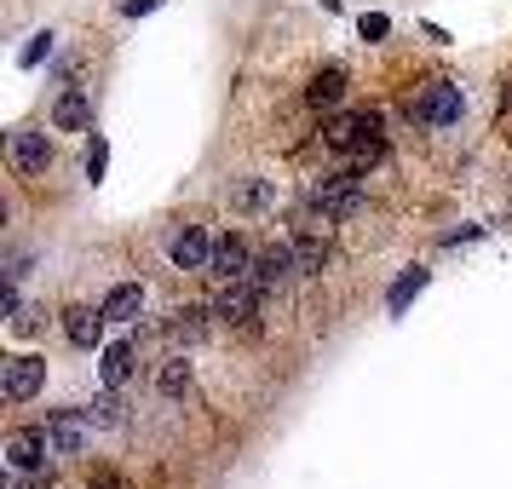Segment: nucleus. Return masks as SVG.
I'll return each instance as SVG.
<instances>
[{
  "label": "nucleus",
  "instance_id": "nucleus-1",
  "mask_svg": "<svg viewBox=\"0 0 512 489\" xmlns=\"http://www.w3.org/2000/svg\"><path fill=\"white\" fill-rule=\"evenodd\" d=\"M311 208L328 213V219H357L363 213V190H357L351 173H334V179H323V185L311 190Z\"/></svg>",
  "mask_w": 512,
  "mask_h": 489
},
{
  "label": "nucleus",
  "instance_id": "nucleus-2",
  "mask_svg": "<svg viewBox=\"0 0 512 489\" xmlns=\"http://www.w3.org/2000/svg\"><path fill=\"white\" fill-rule=\"evenodd\" d=\"M461 110H466V98H461V87H449V81H432V87H426V93L409 104V116L432 121V127H449V121H461Z\"/></svg>",
  "mask_w": 512,
  "mask_h": 489
},
{
  "label": "nucleus",
  "instance_id": "nucleus-3",
  "mask_svg": "<svg viewBox=\"0 0 512 489\" xmlns=\"http://www.w3.org/2000/svg\"><path fill=\"white\" fill-rule=\"evenodd\" d=\"M47 455H58V449H52V432H47V426H24V432H12V443H6V461L18 466V472H35V466H47Z\"/></svg>",
  "mask_w": 512,
  "mask_h": 489
},
{
  "label": "nucleus",
  "instance_id": "nucleus-4",
  "mask_svg": "<svg viewBox=\"0 0 512 489\" xmlns=\"http://www.w3.org/2000/svg\"><path fill=\"white\" fill-rule=\"evenodd\" d=\"M47 432H52V449L58 455H81L87 449V432H93V415L87 409H58L47 420Z\"/></svg>",
  "mask_w": 512,
  "mask_h": 489
},
{
  "label": "nucleus",
  "instance_id": "nucleus-5",
  "mask_svg": "<svg viewBox=\"0 0 512 489\" xmlns=\"http://www.w3.org/2000/svg\"><path fill=\"white\" fill-rule=\"evenodd\" d=\"M41 386H47V363L41 357H12L6 363V403H29Z\"/></svg>",
  "mask_w": 512,
  "mask_h": 489
},
{
  "label": "nucleus",
  "instance_id": "nucleus-6",
  "mask_svg": "<svg viewBox=\"0 0 512 489\" xmlns=\"http://www.w3.org/2000/svg\"><path fill=\"white\" fill-rule=\"evenodd\" d=\"M6 150H12V167H18V173H47L52 167V139L47 133H12Z\"/></svg>",
  "mask_w": 512,
  "mask_h": 489
},
{
  "label": "nucleus",
  "instance_id": "nucleus-7",
  "mask_svg": "<svg viewBox=\"0 0 512 489\" xmlns=\"http://www.w3.org/2000/svg\"><path fill=\"white\" fill-rule=\"evenodd\" d=\"M259 294H265V288H259V282H248V277L231 282V288L213 300V317H225V323H248V317L259 311Z\"/></svg>",
  "mask_w": 512,
  "mask_h": 489
},
{
  "label": "nucleus",
  "instance_id": "nucleus-8",
  "mask_svg": "<svg viewBox=\"0 0 512 489\" xmlns=\"http://www.w3.org/2000/svg\"><path fill=\"white\" fill-rule=\"evenodd\" d=\"M300 271V254H294V242H277V248H265V254L254 259V271H248V282H259V288H271V282L294 277Z\"/></svg>",
  "mask_w": 512,
  "mask_h": 489
},
{
  "label": "nucleus",
  "instance_id": "nucleus-9",
  "mask_svg": "<svg viewBox=\"0 0 512 489\" xmlns=\"http://www.w3.org/2000/svg\"><path fill=\"white\" fill-rule=\"evenodd\" d=\"M213 277H225V282H242L248 271H254V254H248V242L242 236H225L219 248H213V265H208Z\"/></svg>",
  "mask_w": 512,
  "mask_h": 489
},
{
  "label": "nucleus",
  "instance_id": "nucleus-10",
  "mask_svg": "<svg viewBox=\"0 0 512 489\" xmlns=\"http://www.w3.org/2000/svg\"><path fill=\"white\" fill-rule=\"evenodd\" d=\"M52 127H58V133H81V127H93V98L81 93V87L58 93V104H52Z\"/></svg>",
  "mask_w": 512,
  "mask_h": 489
},
{
  "label": "nucleus",
  "instance_id": "nucleus-11",
  "mask_svg": "<svg viewBox=\"0 0 512 489\" xmlns=\"http://www.w3.org/2000/svg\"><path fill=\"white\" fill-rule=\"evenodd\" d=\"M173 265H179V271H208V265H213L208 236H202V231H190V225H185V231L173 236Z\"/></svg>",
  "mask_w": 512,
  "mask_h": 489
},
{
  "label": "nucleus",
  "instance_id": "nucleus-12",
  "mask_svg": "<svg viewBox=\"0 0 512 489\" xmlns=\"http://www.w3.org/2000/svg\"><path fill=\"white\" fill-rule=\"evenodd\" d=\"M64 334H70V346L93 351V346H98V334H104V305H98V311H87V305H75L70 317H64Z\"/></svg>",
  "mask_w": 512,
  "mask_h": 489
},
{
  "label": "nucleus",
  "instance_id": "nucleus-13",
  "mask_svg": "<svg viewBox=\"0 0 512 489\" xmlns=\"http://www.w3.org/2000/svg\"><path fill=\"white\" fill-rule=\"evenodd\" d=\"M139 311H144V288H139V282L110 288V300H104V317H110V323H133Z\"/></svg>",
  "mask_w": 512,
  "mask_h": 489
},
{
  "label": "nucleus",
  "instance_id": "nucleus-14",
  "mask_svg": "<svg viewBox=\"0 0 512 489\" xmlns=\"http://www.w3.org/2000/svg\"><path fill=\"white\" fill-rule=\"evenodd\" d=\"M369 133H374V116H340V121H328V144H340V150H357Z\"/></svg>",
  "mask_w": 512,
  "mask_h": 489
},
{
  "label": "nucleus",
  "instance_id": "nucleus-15",
  "mask_svg": "<svg viewBox=\"0 0 512 489\" xmlns=\"http://www.w3.org/2000/svg\"><path fill=\"white\" fill-rule=\"evenodd\" d=\"M156 386H162V397H185L190 392V363H185V357L162 363V369H156Z\"/></svg>",
  "mask_w": 512,
  "mask_h": 489
},
{
  "label": "nucleus",
  "instance_id": "nucleus-16",
  "mask_svg": "<svg viewBox=\"0 0 512 489\" xmlns=\"http://www.w3.org/2000/svg\"><path fill=\"white\" fill-rule=\"evenodd\" d=\"M104 380H110V392L133 380V346H110L104 351Z\"/></svg>",
  "mask_w": 512,
  "mask_h": 489
},
{
  "label": "nucleus",
  "instance_id": "nucleus-17",
  "mask_svg": "<svg viewBox=\"0 0 512 489\" xmlns=\"http://www.w3.org/2000/svg\"><path fill=\"white\" fill-rule=\"evenodd\" d=\"M340 93H346V75L340 70H323L311 81V104H317V110H323V104H340Z\"/></svg>",
  "mask_w": 512,
  "mask_h": 489
},
{
  "label": "nucleus",
  "instance_id": "nucleus-18",
  "mask_svg": "<svg viewBox=\"0 0 512 489\" xmlns=\"http://www.w3.org/2000/svg\"><path fill=\"white\" fill-rule=\"evenodd\" d=\"M294 254H300V271H323L328 236H294Z\"/></svg>",
  "mask_w": 512,
  "mask_h": 489
},
{
  "label": "nucleus",
  "instance_id": "nucleus-19",
  "mask_svg": "<svg viewBox=\"0 0 512 489\" xmlns=\"http://www.w3.org/2000/svg\"><path fill=\"white\" fill-rule=\"evenodd\" d=\"M202 317H208V311H179V317H173V334H179L185 346H196V340L208 334V323H202Z\"/></svg>",
  "mask_w": 512,
  "mask_h": 489
},
{
  "label": "nucleus",
  "instance_id": "nucleus-20",
  "mask_svg": "<svg viewBox=\"0 0 512 489\" xmlns=\"http://www.w3.org/2000/svg\"><path fill=\"white\" fill-rule=\"evenodd\" d=\"M420 288H426V271H409V277H397V288H392V300H386V305H392V311H403Z\"/></svg>",
  "mask_w": 512,
  "mask_h": 489
},
{
  "label": "nucleus",
  "instance_id": "nucleus-21",
  "mask_svg": "<svg viewBox=\"0 0 512 489\" xmlns=\"http://www.w3.org/2000/svg\"><path fill=\"white\" fill-rule=\"evenodd\" d=\"M265 202H277V190L271 185H242L236 190V208H265Z\"/></svg>",
  "mask_w": 512,
  "mask_h": 489
},
{
  "label": "nucleus",
  "instance_id": "nucleus-22",
  "mask_svg": "<svg viewBox=\"0 0 512 489\" xmlns=\"http://www.w3.org/2000/svg\"><path fill=\"white\" fill-rule=\"evenodd\" d=\"M87 415H93V426H121V403H116V397H98Z\"/></svg>",
  "mask_w": 512,
  "mask_h": 489
},
{
  "label": "nucleus",
  "instance_id": "nucleus-23",
  "mask_svg": "<svg viewBox=\"0 0 512 489\" xmlns=\"http://www.w3.org/2000/svg\"><path fill=\"white\" fill-rule=\"evenodd\" d=\"M104 162H110V144L93 139L87 144V179H104Z\"/></svg>",
  "mask_w": 512,
  "mask_h": 489
},
{
  "label": "nucleus",
  "instance_id": "nucleus-24",
  "mask_svg": "<svg viewBox=\"0 0 512 489\" xmlns=\"http://www.w3.org/2000/svg\"><path fill=\"white\" fill-rule=\"evenodd\" d=\"M357 29H363V41H380V35H386L392 24H386L380 12H363V24H357Z\"/></svg>",
  "mask_w": 512,
  "mask_h": 489
},
{
  "label": "nucleus",
  "instance_id": "nucleus-25",
  "mask_svg": "<svg viewBox=\"0 0 512 489\" xmlns=\"http://www.w3.org/2000/svg\"><path fill=\"white\" fill-rule=\"evenodd\" d=\"M47 52H52V35H35V47L24 52V64H29V70H35V64H41V58H47Z\"/></svg>",
  "mask_w": 512,
  "mask_h": 489
},
{
  "label": "nucleus",
  "instance_id": "nucleus-26",
  "mask_svg": "<svg viewBox=\"0 0 512 489\" xmlns=\"http://www.w3.org/2000/svg\"><path fill=\"white\" fill-rule=\"evenodd\" d=\"M156 6H162V0H133V6H127V12H133V18H139V12H156Z\"/></svg>",
  "mask_w": 512,
  "mask_h": 489
}]
</instances>
